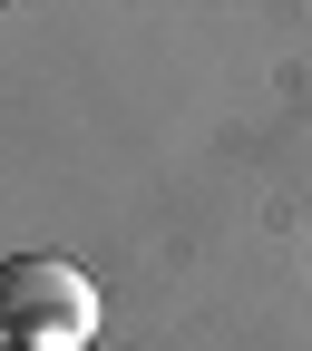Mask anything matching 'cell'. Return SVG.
<instances>
[{"label": "cell", "mask_w": 312, "mask_h": 351, "mask_svg": "<svg viewBox=\"0 0 312 351\" xmlns=\"http://www.w3.org/2000/svg\"><path fill=\"white\" fill-rule=\"evenodd\" d=\"M0 332H10V351H88L98 341V283L69 254H10L0 263Z\"/></svg>", "instance_id": "1"}]
</instances>
